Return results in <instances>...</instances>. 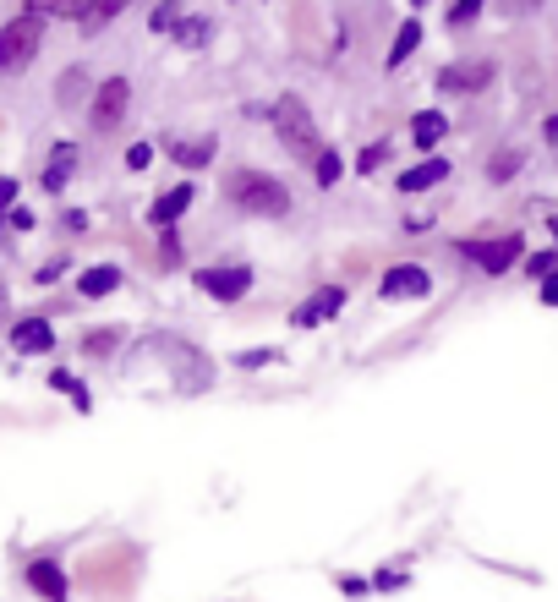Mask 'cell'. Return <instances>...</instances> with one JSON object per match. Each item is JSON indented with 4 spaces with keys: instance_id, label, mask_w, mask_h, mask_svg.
Masks as SVG:
<instances>
[{
    "instance_id": "6da1fadb",
    "label": "cell",
    "mask_w": 558,
    "mask_h": 602,
    "mask_svg": "<svg viewBox=\"0 0 558 602\" xmlns=\"http://www.w3.org/2000/svg\"><path fill=\"white\" fill-rule=\"evenodd\" d=\"M230 203L241 208V214H263V219H279L290 208V187L279 176H263V170H230L225 181Z\"/></svg>"
},
{
    "instance_id": "7a4b0ae2",
    "label": "cell",
    "mask_w": 558,
    "mask_h": 602,
    "mask_svg": "<svg viewBox=\"0 0 558 602\" xmlns=\"http://www.w3.org/2000/svg\"><path fill=\"white\" fill-rule=\"evenodd\" d=\"M274 132H279V143H285V154H296V159H318V126H312V115H307V104H301L296 94H285L274 104Z\"/></svg>"
},
{
    "instance_id": "3957f363",
    "label": "cell",
    "mask_w": 558,
    "mask_h": 602,
    "mask_svg": "<svg viewBox=\"0 0 558 602\" xmlns=\"http://www.w3.org/2000/svg\"><path fill=\"white\" fill-rule=\"evenodd\" d=\"M39 44H44V22L39 17H11L6 28H0V77H17V72H28V61L39 55Z\"/></svg>"
},
{
    "instance_id": "277c9868",
    "label": "cell",
    "mask_w": 558,
    "mask_h": 602,
    "mask_svg": "<svg viewBox=\"0 0 558 602\" xmlns=\"http://www.w3.org/2000/svg\"><path fill=\"white\" fill-rule=\"evenodd\" d=\"M197 291L214 301H241L252 291V269L247 263H225V269H197Z\"/></svg>"
},
{
    "instance_id": "5b68a950",
    "label": "cell",
    "mask_w": 558,
    "mask_h": 602,
    "mask_svg": "<svg viewBox=\"0 0 558 602\" xmlns=\"http://www.w3.org/2000/svg\"><path fill=\"white\" fill-rule=\"evenodd\" d=\"M126 104H132V83H126V77H104V83L93 88V126H99V132L121 126Z\"/></svg>"
},
{
    "instance_id": "8992f818",
    "label": "cell",
    "mask_w": 558,
    "mask_h": 602,
    "mask_svg": "<svg viewBox=\"0 0 558 602\" xmlns=\"http://www.w3.org/2000/svg\"><path fill=\"white\" fill-rule=\"evenodd\" d=\"M460 252H465V258H476V263H482V274H504L509 263H515L520 252H526V241H520V236H498V241H460Z\"/></svg>"
},
{
    "instance_id": "52a82bcc",
    "label": "cell",
    "mask_w": 558,
    "mask_h": 602,
    "mask_svg": "<svg viewBox=\"0 0 558 602\" xmlns=\"http://www.w3.org/2000/svg\"><path fill=\"white\" fill-rule=\"evenodd\" d=\"M22 581H28V592L44 597V602H72V581H66V570L55 559H33L28 570H22Z\"/></svg>"
},
{
    "instance_id": "ba28073f",
    "label": "cell",
    "mask_w": 558,
    "mask_h": 602,
    "mask_svg": "<svg viewBox=\"0 0 558 602\" xmlns=\"http://www.w3.org/2000/svg\"><path fill=\"white\" fill-rule=\"evenodd\" d=\"M383 301H400V296H427L433 291V274L422 269V263H394L389 274H383Z\"/></svg>"
},
{
    "instance_id": "9c48e42d",
    "label": "cell",
    "mask_w": 558,
    "mask_h": 602,
    "mask_svg": "<svg viewBox=\"0 0 558 602\" xmlns=\"http://www.w3.org/2000/svg\"><path fill=\"white\" fill-rule=\"evenodd\" d=\"M340 307H345V285H323V291H312L296 312H290V323H296V329H318V323L334 318Z\"/></svg>"
},
{
    "instance_id": "30bf717a",
    "label": "cell",
    "mask_w": 558,
    "mask_h": 602,
    "mask_svg": "<svg viewBox=\"0 0 558 602\" xmlns=\"http://www.w3.org/2000/svg\"><path fill=\"white\" fill-rule=\"evenodd\" d=\"M487 83H493V61H465V66H444L438 72L444 94H482Z\"/></svg>"
},
{
    "instance_id": "8fae6325",
    "label": "cell",
    "mask_w": 558,
    "mask_h": 602,
    "mask_svg": "<svg viewBox=\"0 0 558 602\" xmlns=\"http://www.w3.org/2000/svg\"><path fill=\"white\" fill-rule=\"evenodd\" d=\"M11 351L17 356H50L55 351V329L44 318H17L11 323Z\"/></svg>"
},
{
    "instance_id": "7c38bea8",
    "label": "cell",
    "mask_w": 558,
    "mask_h": 602,
    "mask_svg": "<svg viewBox=\"0 0 558 602\" xmlns=\"http://www.w3.org/2000/svg\"><path fill=\"white\" fill-rule=\"evenodd\" d=\"M192 198H197V187H192V181H176V187H170V192H159V198L154 203H148V225H176V219L186 214V208H192Z\"/></svg>"
},
{
    "instance_id": "4fadbf2b",
    "label": "cell",
    "mask_w": 558,
    "mask_h": 602,
    "mask_svg": "<svg viewBox=\"0 0 558 602\" xmlns=\"http://www.w3.org/2000/svg\"><path fill=\"white\" fill-rule=\"evenodd\" d=\"M438 181H449V159L427 154L422 165H411L400 181H394V187H400V192H427V187H438Z\"/></svg>"
},
{
    "instance_id": "5bb4252c",
    "label": "cell",
    "mask_w": 558,
    "mask_h": 602,
    "mask_svg": "<svg viewBox=\"0 0 558 602\" xmlns=\"http://www.w3.org/2000/svg\"><path fill=\"white\" fill-rule=\"evenodd\" d=\"M77 291H83L88 301H99V296L121 291V269H115V263H93V269H83V280H77Z\"/></svg>"
},
{
    "instance_id": "9a60e30c",
    "label": "cell",
    "mask_w": 558,
    "mask_h": 602,
    "mask_svg": "<svg viewBox=\"0 0 558 602\" xmlns=\"http://www.w3.org/2000/svg\"><path fill=\"white\" fill-rule=\"evenodd\" d=\"M99 6V0H28V17H72V22H88V11Z\"/></svg>"
},
{
    "instance_id": "2e32d148",
    "label": "cell",
    "mask_w": 558,
    "mask_h": 602,
    "mask_svg": "<svg viewBox=\"0 0 558 602\" xmlns=\"http://www.w3.org/2000/svg\"><path fill=\"white\" fill-rule=\"evenodd\" d=\"M444 132H449L444 110H422V115L411 121V143H416V148H438V143H444Z\"/></svg>"
},
{
    "instance_id": "e0dca14e",
    "label": "cell",
    "mask_w": 558,
    "mask_h": 602,
    "mask_svg": "<svg viewBox=\"0 0 558 602\" xmlns=\"http://www.w3.org/2000/svg\"><path fill=\"white\" fill-rule=\"evenodd\" d=\"M416 44H422V22H416V17H405V22H400V33H394V50H389V72H394V66H405V61H411V55H416Z\"/></svg>"
},
{
    "instance_id": "ac0fdd59",
    "label": "cell",
    "mask_w": 558,
    "mask_h": 602,
    "mask_svg": "<svg viewBox=\"0 0 558 602\" xmlns=\"http://www.w3.org/2000/svg\"><path fill=\"white\" fill-rule=\"evenodd\" d=\"M72 165H77V143H61L55 159H50V170H44V192H61L66 176H72Z\"/></svg>"
},
{
    "instance_id": "d6986e66",
    "label": "cell",
    "mask_w": 558,
    "mask_h": 602,
    "mask_svg": "<svg viewBox=\"0 0 558 602\" xmlns=\"http://www.w3.org/2000/svg\"><path fill=\"white\" fill-rule=\"evenodd\" d=\"M340 170H345V159L334 154V148H318V159H312V176H318V187H334V181H340Z\"/></svg>"
},
{
    "instance_id": "ffe728a7",
    "label": "cell",
    "mask_w": 558,
    "mask_h": 602,
    "mask_svg": "<svg viewBox=\"0 0 558 602\" xmlns=\"http://www.w3.org/2000/svg\"><path fill=\"white\" fill-rule=\"evenodd\" d=\"M176 44H186V50L208 44V17H181V22H176Z\"/></svg>"
},
{
    "instance_id": "44dd1931",
    "label": "cell",
    "mask_w": 558,
    "mask_h": 602,
    "mask_svg": "<svg viewBox=\"0 0 558 602\" xmlns=\"http://www.w3.org/2000/svg\"><path fill=\"white\" fill-rule=\"evenodd\" d=\"M50 384L61 389V395H72V405H77V411H93V395H88V384H77L72 373H50Z\"/></svg>"
},
{
    "instance_id": "7402d4cb",
    "label": "cell",
    "mask_w": 558,
    "mask_h": 602,
    "mask_svg": "<svg viewBox=\"0 0 558 602\" xmlns=\"http://www.w3.org/2000/svg\"><path fill=\"white\" fill-rule=\"evenodd\" d=\"M170 154H176L181 159V165H208V159H214V143H208V137H197V143H176V148H170Z\"/></svg>"
},
{
    "instance_id": "603a6c76",
    "label": "cell",
    "mask_w": 558,
    "mask_h": 602,
    "mask_svg": "<svg viewBox=\"0 0 558 602\" xmlns=\"http://www.w3.org/2000/svg\"><path fill=\"white\" fill-rule=\"evenodd\" d=\"M405 586H411V575L394 570V564H383V570L372 575V592H405Z\"/></svg>"
},
{
    "instance_id": "cb8c5ba5",
    "label": "cell",
    "mask_w": 558,
    "mask_h": 602,
    "mask_svg": "<svg viewBox=\"0 0 558 602\" xmlns=\"http://www.w3.org/2000/svg\"><path fill=\"white\" fill-rule=\"evenodd\" d=\"M520 159H526V154H520V148H509V154H493V165H487V176H493V181H509V176H515V170H520Z\"/></svg>"
},
{
    "instance_id": "d4e9b609",
    "label": "cell",
    "mask_w": 558,
    "mask_h": 602,
    "mask_svg": "<svg viewBox=\"0 0 558 602\" xmlns=\"http://www.w3.org/2000/svg\"><path fill=\"white\" fill-rule=\"evenodd\" d=\"M482 6L487 0H455V6H449V22H455V28H471V22L482 17Z\"/></svg>"
},
{
    "instance_id": "484cf974",
    "label": "cell",
    "mask_w": 558,
    "mask_h": 602,
    "mask_svg": "<svg viewBox=\"0 0 558 602\" xmlns=\"http://www.w3.org/2000/svg\"><path fill=\"white\" fill-rule=\"evenodd\" d=\"M121 6H126V0H99V6H93V11H88V22H83V33H99V28H104V22H110V17H115V11H121Z\"/></svg>"
},
{
    "instance_id": "4316f807",
    "label": "cell",
    "mask_w": 558,
    "mask_h": 602,
    "mask_svg": "<svg viewBox=\"0 0 558 602\" xmlns=\"http://www.w3.org/2000/svg\"><path fill=\"white\" fill-rule=\"evenodd\" d=\"M526 274H531V280H548V274H558V252H537V258H526Z\"/></svg>"
},
{
    "instance_id": "83f0119b",
    "label": "cell",
    "mask_w": 558,
    "mask_h": 602,
    "mask_svg": "<svg viewBox=\"0 0 558 602\" xmlns=\"http://www.w3.org/2000/svg\"><path fill=\"white\" fill-rule=\"evenodd\" d=\"M383 159H389V143H367V148H362V159H356V170L367 176V170H378Z\"/></svg>"
},
{
    "instance_id": "f1b7e54d",
    "label": "cell",
    "mask_w": 558,
    "mask_h": 602,
    "mask_svg": "<svg viewBox=\"0 0 558 602\" xmlns=\"http://www.w3.org/2000/svg\"><path fill=\"white\" fill-rule=\"evenodd\" d=\"M176 22H181V17H176V6L165 0V6H159L154 17H148V28H154V33H176Z\"/></svg>"
},
{
    "instance_id": "f546056e",
    "label": "cell",
    "mask_w": 558,
    "mask_h": 602,
    "mask_svg": "<svg viewBox=\"0 0 558 602\" xmlns=\"http://www.w3.org/2000/svg\"><path fill=\"white\" fill-rule=\"evenodd\" d=\"M55 94H61V104H77V94H83V72L72 66V72L61 77V88H55Z\"/></svg>"
},
{
    "instance_id": "4dcf8cb0",
    "label": "cell",
    "mask_w": 558,
    "mask_h": 602,
    "mask_svg": "<svg viewBox=\"0 0 558 602\" xmlns=\"http://www.w3.org/2000/svg\"><path fill=\"white\" fill-rule=\"evenodd\" d=\"M269 362H279V351H241L236 356V367H247V373H258V367H269Z\"/></svg>"
},
{
    "instance_id": "1f68e13d",
    "label": "cell",
    "mask_w": 558,
    "mask_h": 602,
    "mask_svg": "<svg viewBox=\"0 0 558 602\" xmlns=\"http://www.w3.org/2000/svg\"><path fill=\"white\" fill-rule=\"evenodd\" d=\"M334 586H340L345 597H367V592H372V581H367V575H340Z\"/></svg>"
},
{
    "instance_id": "d6a6232c",
    "label": "cell",
    "mask_w": 558,
    "mask_h": 602,
    "mask_svg": "<svg viewBox=\"0 0 558 602\" xmlns=\"http://www.w3.org/2000/svg\"><path fill=\"white\" fill-rule=\"evenodd\" d=\"M148 159H154V148H148V143H132V148H126V165H132V170H148Z\"/></svg>"
},
{
    "instance_id": "836d02e7",
    "label": "cell",
    "mask_w": 558,
    "mask_h": 602,
    "mask_svg": "<svg viewBox=\"0 0 558 602\" xmlns=\"http://www.w3.org/2000/svg\"><path fill=\"white\" fill-rule=\"evenodd\" d=\"M159 258H165V263L181 258V236H176V230H165V241H159Z\"/></svg>"
},
{
    "instance_id": "e575fe53",
    "label": "cell",
    "mask_w": 558,
    "mask_h": 602,
    "mask_svg": "<svg viewBox=\"0 0 558 602\" xmlns=\"http://www.w3.org/2000/svg\"><path fill=\"white\" fill-rule=\"evenodd\" d=\"M61 225H66V230H88V214H83V208H66Z\"/></svg>"
},
{
    "instance_id": "d590c367",
    "label": "cell",
    "mask_w": 558,
    "mask_h": 602,
    "mask_svg": "<svg viewBox=\"0 0 558 602\" xmlns=\"http://www.w3.org/2000/svg\"><path fill=\"white\" fill-rule=\"evenodd\" d=\"M115 345V334H93V340H83V351H93V356H104Z\"/></svg>"
},
{
    "instance_id": "8d00e7d4",
    "label": "cell",
    "mask_w": 558,
    "mask_h": 602,
    "mask_svg": "<svg viewBox=\"0 0 558 602\" xmlns=\"http://www.w3.org/2000/svg\"><path fill=\"white\" fill-rule=\"evenodd\" d=\"M61 269H66V258H55V263H44V269L33 274V280H39V285H50V280H55V274H61Z\"/></svg>"
},
{
    "instance_id": "74e56055",
    "label": "cell",
    "mask_w": 558,
    "mask_h": 602,
    "mask_svg": "<svg viewBox=\"0 0 558 602\" xmlns=\"http://www.w3.org/2000/svg\"><path fill=\"white\" fill-rule=\"evenodd\" d=\"M11 203H17V181L0 176V208H11Z\"/></svg>"
},
{
    "instance_id": "f35d334b",
    "label": "cell",
    "mask_w": 558,
    "mask_h": 602,
    "mask_svg": "<svg viewBox=\"0 0 558 602\" xmlns=\"http://www.w3.org/2000/svg\"><path fill=\"white\" fill-rule=\"evenodd\" d=\"M542 301H548V307H558V274H548V280H542Z\"/></svg>"
},
{
    "instance_id": "ab89813d",
    "label": "cell",
    "mask_w": 558,
    "mask_h": 602,
    "mask_svg": "<svg viewBox=\"0 0 558 602\" xmlns=\"http://www.w3.org/2000/svg\"><path fill=\"white\" fill-rule=\"evenodd\" d=\"M531 6H537V0H509V11H531Z\"/></svg>"
},
{
    "instance_id": "60d3db41",
    "label": "cell",
    "mask_w": 558,
    "mask_h": 602,
    "mask_svg": "<svg viewBox=\"0 0 558 602\" xmlns=\"http://www.w3.org/2000/svg\"><path fill=\"white\" fill-rule=\"evenodd\" d=\"M6 312H11V296H6V285H0V318H6Z\"/></svg>"
},
{
    "instance_id": "b9f144b4",
    "label": "cell",
    "mask_w": 558,
    "mask_h": 602,
    "mask_svg": "<svg viewBox=\"0 0 558 602\" xmlns=\"http://www.w3.org/2000/svg\"><path fill=\"white\" fill-rule=\"evenodd\" d=\"M411 6H427V0H411Z\"/></svg>"
},
{
    "instance_id": "7bdbcfd3",
    "label": "cell",
    "mask_w": 558,
    "mask_h": 602,
    "mask_svg": "<svg viewBox=\"0 0 558 602\" xmlns=\"http://www.w3.org/2000/svg\"><path fill=\"white\" fill-rule=\"evenodd\" d=\"M553 236H558V219H553Z\"/></svg>"
},
{
    "instance_id": "ee69618b",
    "label": "cell",
    "mask_w": 558,
    "mask_h": 602,
    "mask_svg": "<svg viewBox=\"0 0 558 602\" xmlns=\"http://www.w3.org/2000/svg\"><path fill=\"white\" fill-rule=\"evenodd\" d=\"M0 236H6V230H0Z\"/></svg>"
}]
</instances>
